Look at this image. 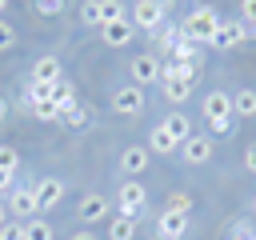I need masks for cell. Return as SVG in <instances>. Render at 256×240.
Instances as JSON below:
<instances>
[{
	"label": "cell",
	"mask_w": 256,
	"mask_h": 240,
	"mask_svg": "<svg viewBox=\"0 0 256 240\" xmlns=\"http://www.w3.org/2000/svg\"><path fill=\"white\" fill-rule=\"evenodd\" d=\"M28 104H36V100H52V84L48 80H28Z\"/></svg>",
	"instance_id": "4316f807"
},
{
	"label": "cell",
	"mask_w": 256,
	"mask_h": 240,
	"mask_svg": "<svg viewBox=\"0 0 256 240\" xmlns=\"http://www.w3.org/2000/svg\"><path fill=\"white\" fill-rule=\"evenodd\" d=\"M60 200H64V180H56V176L36 180V208L40 212H52Z\"/></svg>",
	"instance_id": "30bf717a"
},
{
	"label": "cell",
	"mask_w": 256,
	"mask_h": 240,
	"mask_svg": "<svg viewBox=\"0 0 256 240\" xmlns=\"http://www.w3.org/2000/svg\"><path fill=\"white\" fill-rule=\"evenodd\" d=\"M32 8H36L40 16H60V12H64V0H32Z\"/></svg>",
	"instance_id": "f1b7e54d"
},
{
	"label": "cell",
	"mask_w": 256,
	"mask_h": 240,
	"mask_svg": "<svg viewBox=\"0 0 256 240\" xmlns=\"http://www.w3.org/2000/svg\"><path fill=\"white\" fill-rule=\"evenodd\" d=\"M160 128H164V132H168V136H172L176 144H184V140L192 136V120H188L184 112H168V116L160 120Z\"/></svg>",
	"instance_id": "ac0fdd59"
},
{
	"label": "cell",
	"mask_w": 256,
	"mask_h": 240,
	"mask_svg": "<svg viewBox=\"0 0 256 240\" xmlns=\"http://www.w3.org/2000/svg\"><path fill=\"white\" fill-rule=\"evenodd\" d=\"M168 200H172L168 208H176V212H192V196H184V192H172Z\"/></svg>",
	"instance_id": "4dcf8cb0"
},
{
	"label": "cell",
	"mask_w": 256,
	"mask_h": 240,
	"mask_svg": "<svg viewBox=\"0 0 256 240\" xmlns=\"http://www.w3.org/2000/svg\"><path fill=\"white\" fill-rule=\"evenodd\" d=\"M28 108H32V116H36V120H44V124L60 120V108H56V100H36V104H28Z\"/></svg>",
	"instance_id": "d4e9b609"
},
{
	"label": "cell",
	"mask_w": 256,
	"mask_h": 240,
	"mask_svg": "<svg viewBox=\"0 0 256 240\" xmlns=\"http://www.w3.org/2000/svg\"><path fill=\"white\" fill-rule=\"evenodd\" d=\"M84 120H88V112H84V108H80V104H76V108H72V112H68V116H64V124H72V128H80V124H84Z\"/></svg>",
	"instance_id": "d6a6232c"
},
{
	"label": "cell",
	"mask_w": 256,
	"mask_h": 240,
	"mask_svg": "<svg viewBox=\"0 0 256 240\" xmlns=\"http://www.w3.org/2000/svg\"><path fill=\"white\" fill-rule=\"evenodd\" d=\"M56 232H52V224L44 220V216H32V220H24V240H52Z\"/></svg>",
	"instance_id": "cb8c5ba5"
},
{
	"label": "cell",
	"mask_w": 256,
	"mask_h": 240,
	"mask_svg": "<svg viewBox=\"0 0 256 240\" xmlns=\"http://www.w3.org/2000/svg\"><path fill=\"white\" fill-rule=\"evenodd\" d=\"M172 60H176V64H184V68H200V60H204V48H200L196 40L180 36V40H176V48H172Z\"/></svg>",
	"instance_id": "9a60e30c"
},
{
	"label": "cell",
	"mask_w": 256,
	"mask_h": 240,
	"mask_svg": "<svg viewBox=\"0 0 256 240\" xmlns=\"http://www.w3.org/2000/svg\"><path fill=\"white\" fill-rule=\"evenodd\" d=\"M0 240H24V224L16 220V224H4L0 228Z\"/></svg>",
	"instance_id": "1f68e13d"
},
{
	"label": "cell",
	"mask_w": 256,
	"mask_h": 240,
	"mask_svg": "<svg viewBox=\"0 0 256 240\" xmlns=\"http://www.w3.org/2000/svg\"><path fill=\"white\" fill-rule=\"evenodd\" d=\"M252 204H256V200H252Z\"/></svg>",
	"instance_id": "b9f144b4"
},
{
	"label": "cell",
	"mask_w": 256,
	"mask_h": 240,
	"mask_svg": "<svg viewBox=\"0 0 256 240\" xmlns=\"http://www.w3.org/2000/svg\"><path fill=\"white\" fill-rule=\"evenodd\" d=\"M148 152H160V156H172V152H180V144H176V140H172V136H168V132H164L160 124H156V128L148 132Z\"/></svg>",
	"instance_id": "ffe728a7"
},
{
	"label": "cell",
	"mask_w": 256,
	"mask_h": 240,
	"mask_svg": "<svg viewBox=\"0 0 256 240\" xmlns=\"http://www.w3.org/2000/svg\"><path fill=\"white\" fill-rule=\"evenodd\" d=\"M136 236V220L132 216H112L108 220V240H132Z\"/></svg>",
	"instance_id": "603a6c76"
},
{
	"label": "cell",
	"mask_w": 256,
	"mask_h": 240,
	"mask_svg": "<svg viewBox=\"0 0 256 240\" xmlns=\"http://www.w3.org/2000/svg\"><path fill=\"white\" fill-rule=\"evenodd\" d=\"M216 28H220L216 8H192V16L184 20V36L196 40V44H208V40L216 36Z\"/></svg>",
	"instance_id": "7a4b0ae2"
},
{
	"label": "cell",
	"mask_w": 256,
	"mask_h": 240,
	"mask_svg": "<svg viewBox=\"0 0 256 240\" xmlns=\"http://www.w3.org/2000/svg\"><path fill=\"white\" fill-rule=\"evenodd\" d=\"M204 120H208V124L232 120V96H228V92H208V96H204Z\"/></svg>",
	"instance_id": "4fadbf2b"
},
{
	"label": "cell",
	"mask_w": 256,
	"mask_h": 240,
	"mask_svg": "<svg viewBox=\"0 0 256 240\" xmlns=\"http://www.w3.org/2000/svg\"><path fill=\"white\" fill-rule=\"evenodd\" d=\"M232 116H244V120L256 116V92H252V88H240V92L232 96Z\"/></svg>",
	"instance_id": "44dd1931"
},
{
	"label": "cell",
	"mask_w": 256,
	"mask_h": 240,
	"mask_svg": "<svg viewBox=\"0 0 256 240\" xmlns=\"http://www.w3.org/2000/svg\"><path fill=\"white\" fill-rule=\"evenodd\" d=\"M128 76H132L136 88H144V84H160V60H156L152 52H140V56H132V64H128Z\"/></svg>",
	"instance_id": "8992f818"
},
{
	"label": "cell",
	"mask_w": 256,
	"mask_h": 240,
	"mask_svg": "<svg viewBox=\"0 0 256 240\" xmlns=\"http://www.w3.org/2000/svg\"><path fill=\"white\" fill-rule=\"evenodd\" d=\"M120 168H124L128 176H140V172L148 168V144H128V148L120 152Z\"/></svg>",
	"instance_id": "e0dca14e"
},
{
	"label": "cell",
	"mask_w": 256,
	"mask_h": 240,
	"mask_svg": "<svg viewBox=\"0 0 256 240\" xmlns=\"http://www.w3.org/2000/svg\"><path fill=\"white\" fill-rule=\"evenodd\" d=\"M244 40H248V24H244V20H220V28H216V36H212L208 44L228 52V48H240Z\"/></svg>",
	"instance_id": "52a82bcc"
},
{
	"label": "cell",
	"mask_w": 256,
	"mask_h": 240,
	"mask_svg": "<svg viewBox=\"0 0 256 240\" xmlns=\"http://www.w3.org/2000/svg\"><path fill=\"white\" fill-rule=\"evenodd\" d=\"M116 200H120V216H140L144 212V200H148V188L140 184V180H124L120 184V192H116Z\"/></svg>",
	"instance_id": "5b68a950"
},
{
	"label": "cell",
	"mask_w": 256,
	"mask_h": 240,
	"mask_svg": "<svg viewBox=\"0 0 256 240\" xmlns=\"http://www.w3.org/2000/svg\"><path fill=\"white\" fill-rule=\"evenodd\" d=\"M152 36H156L160 52H164V56H172V48H176V40L184 36V28H176V24H160V28L152 32Z\"/></svg>",
	"instance_id": "7402d4cb"
},
{
	"label": "cell",
	"mask_w": 256,
	"mask_h": 240,
	"mask_svg": "<svg viewBox=\"0 0 256 240\" xmlns=\"http://www.w3.org/2000/svg\"><path fill=\"white\" fill-rule=\"evenodd\" d=\"M60 72H64V68H60L56 56H40V60L32 64V80H48V84H56V80H64Z\"/></svg>",
	"instance_id": "d6986e66"
},
{
	"label": "cell",
	"mask_w": 256,
	"mask_h": 240,
	"mask_svg": "<svg viewBox=\"0 0 256 240\" xmlns=\"http://www.w3.org/2000/svg\"><path fill=\"white\" fill-rule=\"evenodd\" d=\"M0 168H8V172L20 168V152H16L12 144H0Z\"/></svg>",
	"instance_id": "83f0119b"
},
{
	"label": "cell",
	"mask_w": 256,
	"mask_h": 240,
	"mask_svg": "<svg viewBox=\"0 0 256 240\" xmlns=\"http://www.w3.org/2000/svg\"><path fill=\"white\" fill-rule=\"evenodd\" d=\"M68 240H100V236H96V232H72Z\"/></svg>",
	"instance_id": "74e56055"
},
{
	"label": "cell",
	"mask_w": 256,
	"mask_h": 240,
	"mask_svg": "<svg viewBox=\"0 0 256 240\" xmlns=\"http://www.w3.org/2000/svg\"><path fill=\"white\" fill-rule=\"evenodd\" d=\"M8 224V208H4V200H0V228Z\"/></svg>",
	"instance_id": "f35d334b"
},
{
	"label": "cell",
	"mask_w": 256,
	"mask_h": 240,
	"mask_svg": "<svg viewBox=\"0 0 256 240\" xmlns=\"http://www.w3.org/2000/svg\"><path fill=\"white\" fill-rule=\"evenodd\" d=\"M164 20H168V4H164V0H136V4H132V28L156 32Z\"/></svg>",
	"instance_id": "277c9868"
},
{
	"label": "cell",
	"mask_w": 256,
	"mask_h": 240,
	"mask_svg": "<svg viewBox=\"0 0 256 240\" xmlns=\"http://www.w3.org/2000/svg\"><path fill=\"white\" fill-rule=\"evenodd\" d=\"M244 168L256 172V144H248V152H244Z\"/></svg>",
	"instance_id": "d590c367"
},
{
	"label": "cell",
	"mask_w": 256,
	"mask_h": 240,
	"mask_svg": "<svg viewBox=\"0 0 256 240\" xmlns=\"http://www.w3.org/2000/svg\"><path fill=\"white\" fill-rule=\"evenodd\" d=\"M212 128V136H228L232 132V120H216V124H208Z\"/></svg>",
	"instance_id": "e575fe53"
},
{
	"label": "cell",
	"mask_w": 256,
	"mask_h": 240,
	"mask_svg": "<svg viewBox=\"0 0 256 240\" xmlns=\"http://www.w3.org/2000/svg\"><path fill=\"white\" fill-rule=\"evenodd\" d=\"M4 116H8V100L0 96V120H4Z\"/></svg>",
	"instance_id": "ab89813d"
},
{
	"label": "cell",
	"mask_w": 256,
	"mask_h": 240,
	"mask_svg": "<svg viewBox=\"0 0 256 240\" xmlns=\"http://www.w3.org/2000/svg\"><path fill=\"white\" fill-rule=\"evenodd\" d=\"M192 84H196V76H164V80H160V88H164V96H168L172 104H184V100L192 96Z\"/></svg>",
	"instance_id": "2e32d148"
},
{
	"label": "cell",
	"mask_w": 256,
	"mask_h": 240,
	"mask_svg": "<svg viewBox=\"0 0 256 240\" xmlns=\"http://www.w3.org/2000/svg\"><path fill=\"white\" fill-rule=\"evenodd\" d=\"M12 44H16V28H12V24L0 16V52H8Z\"/></svg>",
	"instance_id": "f546056e"
},
{
	"label": "cell",
	"mask_w": 256,
	"mask_h": 240,
	"mask_svg": "<svg viewBox=\"0 0 256 240\" xmlns=\"http://www.w3.org/2000/svg\"><path fill=\"white\" fill-rule=\"evenodd\" d=\"M224 240H256V224H252V220H236V224L224 232Z\"/></svg>",
	"instance_id": "484cf974"
},
{
	"label": "cell",
	"mask_w": 256,
	"mask_h": 240,
	"mask_svg": "<svg viewBox=\"0 0 256 240\" xmlns=\"http://www.w3.org/2000/svg\"><path fill=\"white\" fill-rule=\"evenodd\" d=\"M132 36H136V28H132V20H128V16H124V20H112V24H104V28H100V40H104L108 48H124Z\"/></svg>",
	"instance_id": "7c38bea8"
},
{
	"label": "cell",
	"mask_w": 256,
	"mask_h": 240,
	"mask_svg": "<svg viewBox=\"0 0 256 240\" xmlns=\"http://www.w3.org/2000/svg\"><path fill=\"white\" fill-rule=\"evenodd\" d=\"M112 20H124V4L120 0H84V8H80V24H88V28H104V24H112Z\"/></svg>",
	"instance_id": "6da1fadb"
},
{
	"label": "cell",
	"mask_w": 256,
	"mask_h": 240,
	"mask_svg": "<svg viewBox=\"0 0 256 240\" xmlns=\"http://www.w3.org/2000/svg\"><path fill=\"white\" fill-rule=\"evenodd\" d=\"M12 176H16V172H8V168H0V192H8V188H12Z\"/></svg>",
	"instance_id": "8d00e7d4"
},
{
	"label": "cell",
	"mask_w": 256,
	"mask_h": 240,
	"mask_svg": "<svg viewBox=\"0 0 256 240\" xmlns=\"http://www.w3.org/2000/svg\"><path fill=\"white\" fill-rule=\"evenodd\" d=\"M112 112H120V116H140V112H144V88H136V84L116 88V96H112Z\"/></svg>",
	"instance_id": "ba28073f"
},
{
	"label": "cell",
	"mask_w": 256,
	"mask_h": 240,
	"mask_svg": "<svg viewBox=\"0 0 256 240\" xmlns=\"http://www.w3.org/2000/svg\"><path fill=\"white\" fill-rule=\"evenodd\" d=\"M240 16L244 24H256V0H240Z\"/></svg>",
	"instance_id": "836d02e7"
},
{
	"label": "cell",
	"mask_w": 256,
	"mask_h": 240,
	"mask_svg": "<svg viewBox=\"0 0 256 240\" xmlns=\"http://www.w3.org/2000/svg\"><path fill=\"white\" fill-rule=\"evenodd\" d=\"M76 216H80L84 224H100V220H108V200L96 196V192H88V196L76 204Z\"/></svg>",
	"instance_id": "5bb4252c"
},
{
	"label": "cell",
	"mask_w": 256,
	"mask_h": 240,
	"mask_svg": "<svg viewBox=\"0 0 256 240\" xmlns=\"http://www.w3.org/2000/svg\"><path fill=\"white\" fill-rule=\"evenodd\" d=\"M156 232H160V240H180V236L188 232V212L164 208V212L156 216Z\"/></svg>",
	"instance_id": "9c48e42d"
},
{
	"label": "cell",
	"mask_w": 256,
	"mask_h": 240,
	"mask_svg": "<svg viewBox=\"0 0 256 240\" xmlns=\"http://www.w3.org/2000/svg\"><path fill=\"white\" fill-rule=\"evenodd\" d=\"M4 8H8V0H0V16H4Z\"/></svg>",
	"instance_id": "60d3db41"
},
{
	"label": "cell",
	"mask_w": 256,
	"mask_h": 240,
	"mask_svg": "<svg viewBox=\"0 0 256 240\" xmlns=\"http://www.w3.org/2000/svg\"><path fill=\"white\" fill-rule=\"evenodd\" d=\"M180 156L188 160V164H208L212 160V136H188L184 144H180Z\"/></svg>",
	"instance_id": "8fae6325"
},
{
	"label": "cell",
	"mask_w": 256,
	"mask_h": 240,
	"mask_svg": "<svg viewBox=\"0 0 256 240\" xmlns=\"http://www.w3.org/2000/svg\"><path fill=\"white\" fill-rule=\"evenodd\" d=\"M4 208H8V216H16L20 224H24V220H32V216H40V208H36V184H32V188L12 184V188H8V196H4Z\"/></svg>",
	"instance_id": "3957f363"
}]
</instances>
